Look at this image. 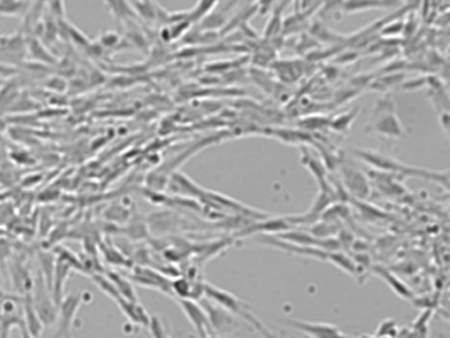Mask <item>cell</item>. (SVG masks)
Returning <instances> with one entry per match:
<instances>
[{
  "label": "cell",
  "mask_w": 450,
  "mask_h": 338,
  "mask_svg": "<svg viewBox=\"0 0 450 338\" xmlns=\"http://www.w3.org/2000/svg\"><path fill=\"white\" fill-rule=\"evenodd\" d=\"M200 304L203 311L206 312L213 333L225 338L239 329L238 316L226 311L225 308H222L217 304L212 303L208 299H203Z\"/></svg>",
  "instance_id": "3"
},
{
  "label": "cell",
  "mask_w": 450,
  "mask_h": 338,
  "mask_svg": "<svg viewBox=\"0 0 450 338\" xmlns=\"http://www.w3.org/2000/svg\"><path fill=\"white\" fill-rule=\"evenodd\" d=\"M105 275L111 280V283L114 285L118 294L121 295L123 299L130 300V302H139L136 291L133 288V282L128 277L121 275V274H118L115 271H107Z\"/></svg>",
  "instance_id": "14"
},
{
  "label": "cell",
  "mask_w": 450,
  "mask_h": 338,
  "mask_svg": "<svg viewBox=\"0 0 450 338\" xmlns=\"http://www.w3.org/2000/svg\"><path fill=\"white\" fill-rule=\"evenodd\" d=\"M169 193L180 198H189V200H201L206 189L195 184L190 178H188L185 173L176 170L170 175L167 188Z\"/></svg>",
  "instance_id": "7"
},
{
  "label": "cell",
  "mask_w": 450,
  "mask_h": 338,
  "mask_svg": "<svg viewBox=\"0 0 450 338\" xmlns=\"http://www.w3.org/2000/svg\"><path fill=\"white\" fill-rule=\"evenodd\" d=\"M372 270H374V272L379 276L380 279H383V280L391 287V290H392L395 294L399 295L400 297L406 299V300H414V299H415L412 291H411L397 276L394 275L392 272H389L387 268L382 267V266H375Z\"/></svg>",
  "instance_id": "12"
},
{
  "label": "cell",
  "mask_w": 450,
  "mask_h": 338,
  "mask_svg": "<svg viewBox=\"0 0 450 338\" xmlns=\"http://www.w3.org/2000/svg\"><path fill=\"white\" fill-rule=\"evenodd\" d=\"M206 338H223L221 336H218V334H215V333H213V334H209Z\"/></svg>",
  "instance_id": "25"
},
{
  "label": "cell",
  "mask_w": 450,
  "mask_h": 338,
  "mask_svg": "<svg viewBox=\"0 0 450 338\" xmlns=\"http://www.w3.org/2000/svg\"><path fill=\"white\" fill-rule=\"evenodd\" d=\"M32 290L34 296L31 297L37 316L40 317L43 325H51L56 320V302L51 294V290L46 287L44 275L37 274Z\"/></svg>",
  "instance_id": "4"
},
{
  "label": "cell",
  "mask_w": 450,
  "mask_h": 338,
  "mask_svg": "<svg viewBox=\"0 0 450 338\" xmlns=\"http://www.w3.org/2000/svg\"><path fill=\"white\" fill-rule=\"evenodd\" d=\"M23 311H24L23 325L26 327V329H27L34 337H39V336L41 334L43 329H44V325H43L40 317H39L37 313H36L35 308H34V303H32V297H31L29 295L26 296Z\"/></svg>",
  "instance_id": "13"
},
{
  "label": "cell",
  "mask_w": 450,
  "mask_h": 338,
  "mask_svg": "<svg viewBox=\"0 0 450 338\" xmlns=\"http://www.w3.org/2000/svg\"><path fill=\"white\" fill-rule=\"evenodd\" d=\"M242 319L247 321L248 324L251 325V328L255 329L262 336V338H277L271 330L265 327L262 321L256 319V316H254L251 312L248 311L247 313H245V316Z\"/></svg>",
  "instance_id": "18"
},
{
  "label": "cell",
  "mask_w": 450,
  "mask_h": 338,
  "mask_svg": "<svg viewBox=\"0 0 450 338\" xmlns=\"http://www.w3.org/2000/svg\"><path fill=\"white\" fill-rule=\"evenodd\" d=\"M203 296H205V299L220 305L226 311L231 312L232 314H235L238 317H243L245 313L250 311L247 304L243 303L235 295L210 285V283H203Z\"/></svg>",
  "instance_id": "5"
},
{
  "label": "cell",
  "mask_w": 450,
  "mask_h": 338,
  "mask_svg": "<svg viewBox=\"0 0 450 338\" xmlns=\"http://www.w3.org/2000/svg\"><path fill=\"white\" fill-rule=\"evenodd\" d=\"M32 4L26 1H15V0H3L0 1V15L3 16H24L28 14L29 7Z\"/></svg>",
  "instance_id": "16"
},
{
  "label": "cell",
  "mask_w": 450,
  "mask_h": 338,
  "mask_svg": "<svg viewBox=\"0 0 450 338\" xmlns=\"http://www.w3.org/2000/svg\"><path fill=\"white\" fill-rule=\"evenodd\" d=\"M391 4L387 3H346L344 4V9H346L347 12H358V11H363V9H380V7H389Z\"/></svg>",
  "instance_id": "22"
},
{
  "label": "cell",
  "mask_w": 450,
  "mask_h": 338,
  "mask_svg": "<svg viewBox=\"0 0 450 338\" xmlns=\"http://www.w3.org/2000/svg\"><path fill=\"white\" fill-rule=\"evenodd\" d=\"M147 328L150 330L152 338H170L163 321L160 320L158 316H150V324Z\"/></svg>",
  "instance_id": "20"
},
{
  "label": "cell",
  "mask_w": 450,
  "mask_h": 338,
  "mask_svg": "<svg viewBox=\"0 0 450 338\" xmlns=\"http://www.w3.org/2000/svg\"><path fill=\"white\" fill-rule=\"evenodd\" d=\"M288 328L299 330L310 338H349L336 325L327 322H312V321L290 320L282 321Z\"/></svg>",
  "instance_id": "6"
},
{
  "label": "cell",
  "mask_w": 450,
  "mask_h": 338,
  "mask_svg": "<svg viewBox=\"0 0 450 338\" xmlns=\"http://www.w3.org/2000/svg\"><path fill=\"white\" fill-rule=\"evenodd\" d=\"M114 302L118 304L119 309L122 311L124 316L133 324L141 327V328L148 327L150 320V313L144 309V307L139 302L126 300L121 295L115 297Z\"/></svg>",
  "instance_id": "10"
},
{
  "label": "cell",
  "mask_w": 450,
  "mask_h": 338,
  "mask_svg": "<svg viewBox=\"0 0 450 338\" xmlns=\"http://www.w3.org/2000/svg\"><path fill=\"white\" fill-rule=\"evenodd\" d=\"M106 7L110 9V12L114 15L115 18L124 19L128 18L133 11L128 12V9H131V4L128 3H121V1H108L106 3Z\"/></svg>",
  "instance_id": "21"
},
{
  "label": "cell",
  "mask_w": 450,
  "mask_h": 338,
  "mask_svg": "<svg viewBox=\"0 0 450 338\" xmlns=\"http://www.w3.org/2000/svg\"><path fill=\"white\" fill-rule=\"evenodd\" d=\"M354 155H357L361 160L366 161L369 165L380 170H389V172H397L402 175L408 176H417V178H428V180H441V176L445 173L432 172L428 169L416 168L411 165H406L400 161H397L394 158H389L386 155H382L379 152L369 151V150H354Z\"/></svg>",
  "instance_id": "2"
},
{
  "label": "cell",
  "mask_w": 450,
  "mask_h": 338,
  "mask_svg": "<svg viewBox=\"0 0 450 338\" xmlns=\"http://www.w3.org/2000/svg\"><path fill=\"white\" fill-rule=\"evenodd\" d=\"M128 279L133 282V285L152 288L163 294L172 295L170 280L168 277L152 268L136 267L133 270L131 276H128Z\"/></svg>",
  "instance_id": "9"
},
{
  "label": "cell",
  "mask_w": 450,
  "mask_h": 338,
  "mask_svg": "<svg viewBox=\"0 0 450 338\" xmlns=\"http://www.w3.org/2000/svg\"><path fill=\"white\" fill-rule=\"evenodd\" d=\"M101 44L106 48H113L116 44H119V36L114 32H107L101 37Z\"/></svg>",
  "instance_id": "24"
},
{
  "label": "cell",
  "mask_w": 450,
  "mask_h": 338,
  "mask_svg": "<svg viewBox=\"0 0 450 338\" xmlns=\"http://www.w3.org/2000/svg\"><path fill=\"white\" fill-rule=\"evenodd\" d=\"M177 302L180 304V308L184 312L186 319L195 328L198 338H206L209 334H213L206 312L203 311L201 304L195 300H189V299H178Z\"/></svg>",
  "instance_id": "8"
},
{
  "label": "cell",
  "mask_w": 450,
  "mask_h": 338,
  "mask_svg": "<svg viewBox=\"0 0 450 338\" xmlns=\"http://www.w3.org/2000/svg\"><path fill=\"white\" fill-rule=\"evenodd\" d=\"M358 338H377V337H370V336H362V337H358Z\"/></svg>",
  "instance_id": "26"
},
{
  "label": "cell",
  "mask_w": 450,
  "mask_h": 338,
  "mask_svg": "<svg viewBox=\"0 0 450 338\" xmlns=\"http://www.w3.org/2000/svg\"><path fill=\"white\" fill-rule=\"evenodd\" d=\"M354 118H355L354 113L346 114V116H339L332 122V125L330 126H332V128L336 130V131H344V130H347V128L352 126Z\"/></svg>",
  "instance_id": "23"
},
{
  "label": "cell",
  "mask_w": 450,
  "mask_h": 338,
  "mask_svg": "<svg viewBox=\"0 0 450 338\" xmlns=\"http://www.w3.org/2000/svg\"><path fill=\"white\" fill-rule=\"evenodd\" d=\"M344 183L349 188V190L359 198H366L370 193V187L367 178L359 172L358 169L344 168Z\"/></svg>",
  "instance_id": "11"
},
{
  "label": "cell",
  "mask_w": 450,
  "mask_h": 338,
  "mask_svg": "<svg viewBox=\"0 0 450 338\" xmlns=\"http://www.w3.org/2000/svg\"><path fill=\"white\" fill-rule=\"evenodd\" d=\"M327 262L333 263L334 266L341 268L342 271L347 272L349 275L357 276L358 275V272H359V270H358V266L355 265V262L349 258V257H346L344 252H339V251H332V252H329Z\"/></svg>",
  "instance_id": "15"
},
{
  "label": "cell",
  "mask_w": 450,
  "mask_h": 338,
  "mask_svg": "<svg viewBox=\"0 0 450 338\" xmlns=\"http://www.w3.org/2000/svg\"><path fill=\"white\" fill-rule=\"evenodd\" d=\"M397 333H399V327H397V322L389 319V320H384L379 325V328L375 333V337L377 338H397Z\"/></svg>",
  "instance_id": "19"
},
{
  "label": "cell",
  "mask_w": 450,
  "mask_h": 338,
  "mask_svg": "<svg viewBox=\"0 0 450 338\" xmlns=\"http://www.w3.org/2000/svg\"><path fill=\"white\" fill-rule=\"evenodd\" d=\"M431 316H432V311L426 309V311L423 312L421 316L415 321L414 329H412V333H414L415 338L428 337V325H429Z\"/></svg>",
  "instance_id": "17"
},
{
  "label": "cell",
  "mask_w": 450,
  "mask_h": 338,
  "mask_svg": "<svg viewBox=\"0 0 450 338\" xmlns=\"http://www.w3.org/2000/svg\"><path fill=\"white\" fill-rule=\"evenodd\" d=\"M364 131L375 133V134L394 138V139L403 138L406 135L403 125L400 119L397 118L394 99L386 97V98L379 99L378 103H375L374 111L371 114L370 122L364 128Z\"/></svg>",
  "instance_id": "1"
}]
</instances>
